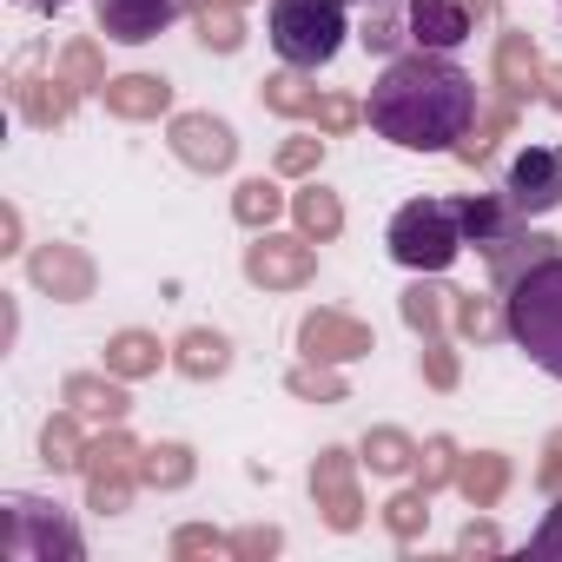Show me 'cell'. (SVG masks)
<instances>
[{
    "mask_svg": "<svg viewBox=\"0 0 562 562\" xmlns=\"http://www.w3.org/2000/svg\"><path fill=\"white\" fill-rule=\"evenodd\" d=\"M503 199H509V212H522V218L555 212V205H562V146H522V153L509 159Z\"/></svg>",
    "mask_w": 562,
    "mask_h": 562,
    "instance_id": "5",
    "label": "cell"
},
{
    "mask_svg": "<svg viewBox=\"0 0 562 562\" xmlns=\"http://www.w3.org/2000/svg\"><path fill=\"white\" fill-rule=\"evenodd\" d=\"M457 205H463L470 245H496V238H503V205H509V199H503V205H496V199H457Z\"/></svg>",
    "mask_w": 562,
    "mask_h": 562,
    "instance_id": "8",
    "label": "cell"
},
{
    "mask_svg": "<svg viewBox=\"0 0 562 562\" xmlns=\"http://www.w3.org/2000/svg\"><path fill=\"white\" fill-rule=\"evenodd\" d=\"M384 245H391V258H397L404 271H424V278H430V271H450V265L463 258V245H470L463 205H457V199H411V205L391 212Z\"/></svg>",
    "mask_w": 562,
    "mask_h": 562,
    "instance_id": "4",
    "label": "cell"
},
{
    "mask_svg": "<svg viewBox=\"0 0 562 562\" xmlns=\"http://www.w3.org/2000/svg\"><path fill=\"white\" fill-rule=\"evenodd\" d=\"M529 549H536V555H562V509H555V516L542 522V536H536Z\"/></svg>",
    "mask_w": 562,
    "mask_h": 562,
    "instance_id": "9",
    "label": "cell"
},
{
    "mask_svg": "<svg viewBox=\"0 0 562 562\" xmlns=\"http://www.w3.org/2000/svg\"><path fill=\"white\" fill-rule=\"evenodd\" d=\"M27 8H47V14H54V8H67V0H27Z\"/></svg>",
    "mask_w": 562,
    "mask_h": 562,
    "instance_id": "10",
    "label": "cell"
},
{
    "mask_svg": "<svg viewBox=\"0 0 562 562\" xmlns=\"http://www.w3.org/2000/svg\"><path fill=\"white\" fill-rule=\"evenodd\" d=\"M93 21H100L106 41L146 47V41H159L166 27L186 21V0H93Z\"/></svg>",
    "mask_w": 562,
    "mask_h": 562,
    "instance_id": "6",
    "label": "cell"
},
{
    "mask_svg": "<svg viewBox=\"0 0 562 562\" xmlns=\"http://www.w3.org/2000/svg\"><path fill=\"white\" fill-rule=\"evenodd\" d=\"M503 325L529 351V364H542L562 384V258H536L516 278L509 305H503Z\"/></svg>",
    "mask_w": 562,
    "mask_h": 562,
    "instance_id": "3",
    "label": "cell"
},
{
    "mask_svg": "<svg viewBox=\"0 0 562 562\" xmlns=\"http://www.w3.org/2000/svg\"><path fill=\"white\" fill-rule=\"evenodd\" d=\"M265 34H271V54L292 74H318L351 41V0H271Z\"/></svg>",
    "mask_w": 562,
    "mask_h": 562,
    "instance_id": "2",
    "label": "cell"
},
{
    "mask_svg": "<svg viewBox=\"0 0 562 562\" xmlns=\"http://www.w3.org/2000/svg\"><path fill=\"white\" fill-rule=\"evenodd\" d=\"M411 34L430 54H457L470 41V14L457 8V0H411Z\"/></svg>",
    "mask_w": 562,
    "mask_h": 562,
    "instance_id": "7",
    "label": "cell"
},
{
    "mask_svg": "<svg viewBox=\"0 0 562 562\" xmlns=\"http://www.w3.org/2000/svg\"><path fill=\"white\" fill-rule=\"evenodd\" d=\"M476 126V80L450 54H404L371 87V133L404 153H450Z\"/></svg>",
    "mask_w": 562,
    "mask_h": 562,
    "instance_id": "1",
    "label": "cell"
}]
</instances>
